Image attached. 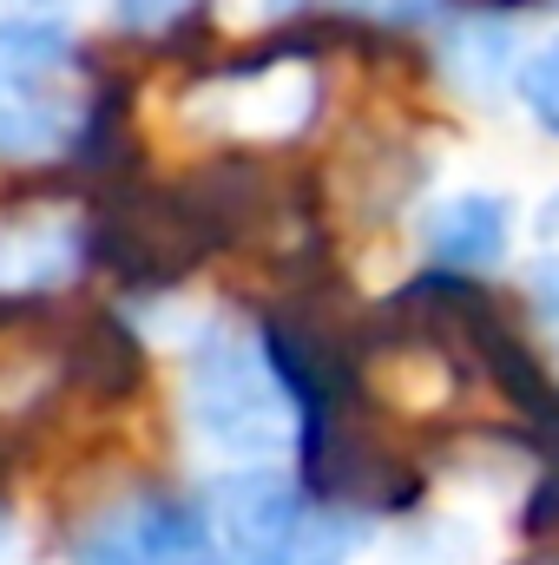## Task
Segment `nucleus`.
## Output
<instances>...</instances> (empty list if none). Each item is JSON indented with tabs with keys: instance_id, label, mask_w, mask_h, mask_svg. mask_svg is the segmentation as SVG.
<instances>
[{
	"instance_id": "10",
	"label": "nucleus",
	"mask_w": 559,
	"mask_h": 565,
	"mask_svg": "<svg viewBox=\"0 0 559 565\" xmlns=\"http://www.w3.org/2000/svg\"><path fill=\"white\" fill-rule=\"evenodd\" d=\"M73 565H145V546L133 533V513L126 520H99L80 546H73Z\"/></svg>"
},
{
	"instance_id": "12",
	"label": "nucleus",
	"mask_w": 559,
	"mask_h": 565,
	"mask_svg": "<svg viewBox=\"0 0 559 565\" xmlns=\"http://www.w3.org/2000/svg\"><path fill=\"white\" fill-rule=\"evenodd\" d=\"M119 7V20L126 26H139V33H151V26H165V20H178L191 0H113Z\"/></svg>"
},
{
	"instance_id": "14",
	"label": "nucleus",
	"mask_w": 559,
	"mask_h": 565,
	"mask_svg": "<svg viewBox=\"0 0 559 565\" xmlns=\"http://www.w3.org/2000/svg\"><path fill=\"white\" fill-rule=\"evenodd\" d=\"M553 565H559V559H553Z\"/></svg>"
},
{
	"instance_id": "5",
	"label": "nucleus",
	"mask_w": 559,
	"mask_h": 565,
	"mask_svg": "<svg viewBox=\"0 0 559 565\" xmlns=\"http://www.w3.org/2000/svg\"><path fill=\"white\" fill-rule=\"evenodd\" d=\"M133 533L145 546V565H231L204 507H184V500H145L133 507Z\"/></svg>"
},
{
	"instance_id": "8",
	"label": "nucleus",
	"mask_w": 559,
	"mask_h": 565,
	"mask_svg": "<svg viewBox=\"0 0 559 565\" xmlns=\"http://www.w3.org/2000/svg\"><path fill=\"white\" fill-rule=\"evenodd\" d=\"M534 454H540V473H534V487H527L520 533H527V540H559V408L547 422H534Z\"/></svg>"
},
{
	"instance_id": "9",
	"label": "nucleus",
	"mask_w": 559,
	"mask_h": 565,
	"mask_svg": "<svg viewBox=\"0 0 559 565\" xmlns=\"http://www.w3.org/2000/svg\"><path fill=\"white\" fill-rule=\"evenodd\" d=\"M514 86H520V106L559 139V40H540V46L514 66Z\"/></svg>"
},
{
	"instance_id": "13",
	"label": "nucleus",
	"mask_w": 559,
	"mask_h": 565,
	"mask_svg": "<svg viewBox=\"0 0 559 565\" xmlns=\"http://www.w3.org/2000/svg\"><path fill=\"white\" fill-rule=\"evenodd\" d=\"M540 231H559V198H553V211H547V217H540Z\"/></svg>"
},
{
	"instance_id": "3",
	"label": "nucleus",
	"mask_w": 559,
	"mask_h": 565,
	"mask_svg": "<svg viewBox=\"0 0 559 565\" xmlns=\"http://www.w3.org/2000/svg\"><path fill=\"white\" fill-rule=\"evenodd\" d=\"M507 244H514V217H507V198H494V191L441 198L421 217V250H428V270H441V277L494 270L507 257Z\"/></svg>"
},
{
	"instance_id": "11",
	"label": "nucleus",
	"mask_w": 559,
	"mask_h": 565,
	"mask_svg": "<svg viewBox=\"0 0 559 565\" xmlns=\"http://www.w3.org/2000/svg\"><path fill=\"white\" fill-rule=\"evenodd\" d=\"M527 296H534L540 322L559 335V250H540V257H534V270H527Z\"/></svg>"
},
{
	"instance_id": "1",
	"label": "nucleus",
	"mask_w": 559,
	"mask_h": 565,
	"mask_svg": "<svg viewBox=\"0 0 559 565\" xmlns=\"http://www.w3.org/2000/svg\"><path fill=\"white\" fill-rule=\"evenodd\" d=\"M184 415L198 427L204 447L271 467L283 447L296 440V402L271 369L264 342L244 329H204L191 362H184Z\"/></svg>"
},
{
	"instance_id": "6",
	"label": "nucleus",
	"mask_w": 559,
	"mask_h": 565,
	"mask_svg": "<svg viewBox=\"0 0 559 565\" xmlns=\"http://www.w3.org/2000/svg\"><path fill=\"white\" fill-rule=\"evenodd\" d=\"M66 66V26L0 20V86H46Z\"/></svg>"
},
{
	"instance_id": "7",
	"label": "nucleus",
	"mask_w": 559,
	"mask_h": 565,
	"mask_svg": "<svg viewBox=\"0 0 559 565\" xmlns=\"http://www.w3.org/2000/svg\"><path fill=\"white\" fill-rule=\"evenodd\" d=\"M369 540V520L349 507H309L303 513V540H296V565H349Z\"/></svg>"
},
{
	"instance_id": "4",
	"label": "nucleus",
	"mask_w": 559,
	"mask_h": 565,
	"mask_svg": "<svg viewBox=\"0 0 559 565\" xmlns=\"http://www.w3.org/2000/svg\"><path fill=\"white\" fill-rule=\"evenodd\" d=\"M80 132V113L46 86H0V158H53Z\"/></svg>"
},
{
	"instance_id": "2",
	"label": "nucleus",
	"mask_w": 559,
	"mask_h": 565,
	"mask_svg": "<svg viewBox=\"0 0 559 565\" xmlns=\"http://www.w3.org/2000/svg\"><path fill=\"white\" fill-rule=\"evenodd\" d=\"M303 513V487L277 467H231L204 493V520L231 565H296Z\"/></svg>"
}]
</instances>
